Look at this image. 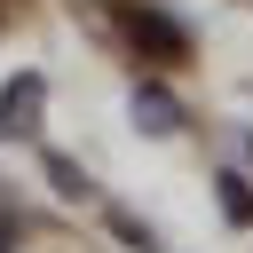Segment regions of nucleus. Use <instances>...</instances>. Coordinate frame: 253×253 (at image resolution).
<instances>
[{"label":"nucleus","mask_w":253,"mask_h":253,"mask_svg":"<svg viewBox=\"0 0 253 253\" xmlns=\"http://www.w3.org/2000/svg\"><path fill=\"white\" fill-rule=\"evenodd\" d=\"M119 16H126V32H134V40H150V47H158V63H182V55H190L182 24H166L158 8H119Z\"/></svg>","instance_id":"1"},{"label":"nucleus","mask_w":253,"mask_h":253,"mask_svg":"<svg viewBox=\"0 0 253 253\" xmlns=\"http://www.w3.org/2000/svg\"><path fill=\"white\" fill-rule=\"evenodd\" d=\"M8 245H16V221H8V213H0V253H8Z\"/></svg>","instance_id":"6"},{"label":"nucleus","mask_w":253,"mask_h":253,"mask_svg":"<svg viewBox=\"0 0 253 253\" xmlns=\"http://www.w3.org/2000/svg\"><path fill=\"white\" fill-rule=\"evenodd\" d=\"M47 174H55V190H63V198H87V174H79L71 158H47Z\"/></svg>","instance_id":"5"},{"label":"nucleus","mask_w":253,"mask_h":253,"mask_svg":"<svg viewBox=\"0 0 253 253\" xmlns=\"http://www.w3.org/2000/svg\"><path fill=\"white\" fill-rule=\"evenodd\" d=\"M134 126H142V134H174V126H182L174 95H166V87H134Z\"/></svg>","instance_id":"3"},{"label":"nucleus","mask_w":253,"mask_h":253,"mask_svg":"<svg viewBox=\"0 0 253 253\" xmlns=\"http://www.w3.org/2000/svg\"><path fill=\"white\" fill-rule=\"evenodd\" d=\"M32 126H40V79L24 71V79L0 95V142H8V134H32Z\"/></svg>","instance_id":"2"},{"label":"nucleus","mask_w":253,"mask_h":253,"mask_svg":"<svg viewBox=\"0 0 253 253\" xmlns=\"http://www.w3.org/2000/svg\"><path fill=\"white\" fill-rule=\"evenodd\" d=\"M221 213H229V221H253V190H245V182H237V174H229V182H221Z\"/></svg>","instance_id":"4"}]
</instances>
